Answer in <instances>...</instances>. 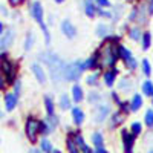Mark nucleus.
Here are the masks:
<instances>
[{"mask_svg": "<svg viewBox=\"0 0 153 153\" xmlns=\"http://www.w3.org/2000/svg\"><path fill=\"white\" fill-rule=\"evenodd\" d=\"M107 34H109V26H104V25H100V26H98V35L104 37V35H107Z\"/></svg>", "mask_w": 153, "mask_h": 153, "instance_id": "nucleus-31", "label": "nucleus"}, {"mask_svg": "<svg viewBox=\"0 0 153 153\" xmlns=\"http://www.w3.org/2000/svg\"><path fill=\"white\" fill-rule=\"evenodd\" d=\"M51 153H61V152H58V150H52V152H51Z\"/></svg>", "mask_w": 153, "mask_h": 153, "instance_id": "nucleus-49", "label": "nucleus"}, {"mask_svg": "<svg viewBox=\"0 0 153 153\" xmlns=\"http://www.w3.org/2000/svg\"><path fill=\"white\" fill-rule=\"evenodd\" d=\"M98 54V65L101 66V68H109V66H113V63H115V60H117L120 55H118V51L115 49V46L113 45H106V46H103V49L100 51V52H97Z\"/></svg>", "mask_w": 153, "mask_h": 153, "instance_id": "nucleus-2", "label": "nucleus"}, {"mask_svg": "<svg viewBox=\"0 0 153 153\" xmlns=\"http://www.w3.org/2000/svg\"><path fill=\"white\" fill-rule=\"evenodd\" d=\"M121 107H123V110H126V112H127V110L130 109L129 106H127V103H123V104H121Z\"/></svg>", "mask_w": 153, "mask_h": 153, "instance_id": "nucleus-45", "label": "nucleus"}, {"mask_svg": "<svg viewBox=\"0 0 153 153\" xmlns=\"http://www.w3.org/2000/svg\"><path fill=\"white\" fill-rule=\"evenodd\" d=\"M123 139H124V147H126V153H130L132 147H133V141H135V136L129 135L127 130H123Z\"/></svg>", "mask_w": 153, "mask_h": 153, "instance_id": "nucleus-11", "label": "nucleus"}, {"mask_svg": "<svg viewBox=\"0 0 153 153\" xmlns=\"http://www.w3.org/2000/svg\"><path fill=\"white\" fill-rule=\"evenodd\" d=\"M55 2H57V3H61V2H65V0H55Z\"/></svg>", "mask_w": 153, "mask_h": 153, "instance_id": "nucleus-50", "label": "nucleus"}, {"mask_svg": "<svg viewBox=\"0 0 153 153\" xmlns=\"http://www.w3.org/2000/svg\"><path fill=\"white\" fill-rule=\"evenodd\" d=\"M150 2V12H153V0H149Z\"/></svg>", "mask_w": 153, "mask_h": 153, "instance_id": "nucleus-47", "label": "nucleus"}, {"mask_svg": "<svg viewBox=\"0 0 153 153\" xmlns=\"http://www.w3.org/2000/svg\"><path fill=\"white\" fill-rule=\"evenodd\" d=\"M72 115H74V121H75V124H81V123L84 121V113H83L81 109L75 107V109L72 110Z\"/></svg>", "mask_w": 153, "mask_h": 153, "instance_id": "nucleus-14", "label": "nucleus"}, {"mask_svg": "<svg viewBox=\"0 0 153 153\" xmlns=\"http://www.w3.org/2000/svg\"><path fill=\"white\" fill-rule=\"evenodd\" d=\"M17 101H19V97L16 94H6L5 95V107L8 112L14 110L16 106H17Z\"/></svg>", "mask_w": 153, "mask_h": 153, "instance_id": "nucleus-8", "label": "nucleus"}, {"mask_svg": "<svg viewBox=\"0 0 153 153\" xmlns=\"http://www.w3.org/2000/svg\"><path fill=\"white\" fill-rule=\"evenodd\" d=\"M129 63V66H130V69H135L136 68V61H135V58H132L130 61H127Z\"/></svg>", "mask_w": 153, "mask_h": 153, "instance_id": "nucleus-39", "label": "nucleus"}, {"mask_svg": "<svg viewBox=\"0 0 153 153\" xmlns=\"http://www.w3.org/2000/svg\"><path fill=\"white\" fill-rule=\"evenodd\" d=\"M83 63L81 61H74L71 63V65H68L65 68V74H63V76L68 80V81H76L80 78V75L83 72Z\"/></svg>", "mask_w": 153, "mask_h": 153, "instance_id": "nucleus-4", "label": "nucleus"}, {"mask_svg": "<svg viewBox=\"0 0 153 153\" xmlns=\"http://www.w3.org/2000/svg\"><path fill=\"white\" fill-rule=\"evenodd\" d=\"M72 94H74V100H75V103H80V101L83 100V89H81V86L75 84V86H74V89H72Z\"/></svg>", "mask_w": 153, "mask_h": 153, "instance_id": "nucleus-15", "label": "nucleus"}, {"mask_svg": "<svg viewBox=\"0 0 153 153\" xmlns=\"http://www.w3.org/2000/svg\"><path fill=\"white\" fill-rule=\"evenodd\" d=\"M94 153H109V152H107L106 149H103V147H98V149H97Z\"/></svg>", "mask_w": 153, "mask_h": 153, "instance_id": "nucleus-42", "label": "nucleus"}, {"mask_svg": "<svg viewBox=\"0 0 153 153\" xmlns=\"http://www.w3.org/2000/svg\"><path fill=\"white\" fill-rule=\"evenodd\" d=\"M66 146H68L69 153H80L78 147H76V144H75V141H74V138H68V143H66Z\"/></svg>", "mask_w": 153, "mask_h": 153, "instance_id": "nucleus-18", "label": "nucleus"}, {"mask_svg": "<svg viewBox=\"0 0 153 153\" xmlns=\"http://www.w3.org/2000/svg\"><path fill=\"white\" fill-rule=\"evenodd\" d=\"M139 132H141V124H139V123H133L132 124V133H133V136L139 135Z\"/></svg>", "mask_w": 153, "mask_h": 153, "instance_id": "nucleus-32", "label": "nucleus"}, {"mask_svg": "<svg viewBox=\"0 0 153 153\" xmlns=\"http://www.w3.org/2000/svg\"><path fill=\"white\" fill-rule=\"evenodd\" d=\"M100 14L103 16V17H110V14H109V12H106V11H100Z\"/></svg>", "mask_w": 153, "mask_h": 153, "instance_id": "nucleus-44", "label": "nucleus"}, {"mask_svg": "<svg viewBox=\"0 0 153 153\" xmlns=\"http://www.w3.org/2000/svg\"><path fill=\"white\" fill-rule=\"evenodd\" d=\"M121 121H123L121 115H120V113H117V115H115V117H113V123H121Z\"/></svg>", "mask_w": 153, "mask_h": 153, "instance_id": "nucleus-38", "label": "nucleus"}, {"mask_svg": "<svg viewBox=\"0 0 153 153\" xmlns=\"http://www.w3.org/2000/svg\"><path fill=\"white\" fill-rule=\"evenodd\" d=\"M31 14H32V17L35 19L37 23L43 25V8H42V5L38 2H34L31 5Z\"/></svg>", "mask_w": 153, "mask_h": 153, "instance_id": "nucleus-7", "label": "nucleus"}, {"mask_svg": "<svg viewBox=\"0 0 153 153\" xmlns=\"http://www.w3.org/2000/svg\"><path fill=\"white\" fill-rule=\"evenodd\" d=\"M115 76H117V69H113V71H107L104 74V81L107 86H112L113 81H115Z\"/></svg>", "mask_w": 153, "mask_h": 153, "instance_id": "nucleus-16", "label": "nucleus"}, {"mask_svg": "<svg viewBox=\"0 0 153 153\" xmlns=\"http://www.w3.org/2000/svg\"><path fill=\"white\" fill-rule=\"evenodd\" d=\"M32 42H34V34H32V32H29V34L26 35V42H25V49L29 51V49H31V46H32Z\"/></svg>", "mask_w": 153, "mask_h": 153, "instance_id": "nucleus-26", "label": "nucleus"}, {"mask_svg": "<svg viewBox=\"0 0 153 153\" xmlns=\"http://www.w3.org/2000/svg\"><path fill=\"white\" fill-rule=\"evenodd\" d=\"M40 58H42V61H45L46 65L49 66L51 76H52V80H54L55 83L60 81L61 78H65V76H63V74H65V68H66V65H65V63H63L55 54H52V52H46V54H42Z\"/></svg>", "mask_w": 153, "mask_h": 153, "instance_id": "nucleus-1", "label": "nucleus"}, {"mask_svg": "<svg viewBox=\"0 0 153 153\" xmlns=\"http://www.w3.org/2000/svg\"><path fill=\"white\" fill-rule=\"evenodd\" d=\"M51 132H52V127H51L46 121H43V123H42V126H40V133L48 135V133H51Z\"/></svg>", "mask_w": 153, "mask_h": 153, "instance_id": "nucleus-24", "label": "nucleus"}, {"mask_svg": "<svg viewBox=\"0 0 153 153\" xmlns=\"http://www.w3.org/2000/svg\"><path fill=\"white\" fill-rule=\"evenodd\" d=\"M12 40H14V31L12 29H8L2 37H0V51H5L11 46Z\"/></svg>", "mask_w": 153, "mask_h": 153, "instance_id": "nucleus-6", "label": "nucleus"}, {"mask_svg": "<svg viewBox=\"0 0 153 153\" xmlns=\"http://www.w3.org/2000/svg\"><path fill=\"white\" fill-rule=\"evenodd\" d=\"M0 117H2V112H0Z\"/></svg>", "mask_w": 153, "mask_h": 153, "instance_id": "nucleus-51", "label": "nucleus"}, {"mask_svg": "<svg viewBox=\"0 0 153 153\" xmlns=\"http://www.w3.org/2000/svg\"><path fill=\"white\" fill-rule=\"evenodd\" d=\"M97 2L101 5V6H110V3H109V0H97Z\"/></svg>", "mask_w": 153, "mask_h": 153, "instance_id": "nucleus-36", "label": "nucleus"}, {"mask_svg": "<svg viewBox=\"0 0 153 153\" xmlns=\"http://www.w3.org/2000/svg\"><path fill=\"white\" fill-rule=\"evenodd\" d=\"M0 35H3V23L0 22Z\"/></svg>", "mask_w": 153, "mask_h": 153, "instance_id": "nucleus-46", "label": "nucleus"}, {"mask_svg": "<svg viewBox=\"0 0 153 153\" xmlns=\"http://www.w3.org/2000/svg\"><path fill=\"white\" fill-rule=\"evenodd\" d=\"M61 31H63V34H65L66 37H69V38H74L75 34H76L75 28L72 26V23H71L69 20H63V23H61Z\"/></svg>", "mask_w": 153, "mask_h": 153, "instance_id": "nucleus-10", "label": "nucleus"}, {"mask_svg": "<svg viewBox=\"0 0 153 153\" xmlns=\"http://www.w3.org/2000/svg\"><path fill=\"white\" fill-rule=\"evenodd\" d=\"M31 153H42L40 150H37V149H34V150H31Z\"/></svg>", "mask_w": 153, "mask_h": 153, "instance_id": "nucleus-48", "label": "nucleus"}, {"mask_svg": "<svg viewBox=\"0 0 153 153\" xmlns=\"http://www.w3.org/2000/svg\"><path fill=\"white\" fill-rule=\"evenodd\" d=\"M5 87V81H3V74H2V71H0V91Z\"/></svg>", "mask_w": 153, "mask_h": 153, "instance_id": "nucleus-37", "label": "nucleus"}, {"mask_svg": "<svg viewBox=\"0 0 153 153\" xmlns=\"http://www.w3.org/2000/svg\"><path fill=\"white\" fill-rule=\"evenodd\" d=\"M98 66H100L98 65V54H95L94 57H91L87 61L83 63V69H95Z\"/></svg>", "mask_w": 153, "mask_h": 153, "instance_id": "nucleus-13", "label": "nucleus"}, {"mask_svg": "<svg viewBox=\"0 0 153 153\" xmlns=\"http://www.w3.org/2000/svg\"><path fill=\"white\" fill-rule=\"evenodd\" d=\"M60 106H61V109H69V107H71V100H69L68 95H61Z\"/></svg>", "mask_w": 153, "mask_h": 153, "instance_id": "nucleus-23", "label": "nucleus"}, {"mask_svg": "<svg viewBox=\"0 0 153 153\" xmlns=\"http://www.w3.org/2000/svg\"><path fill=\"white\" fill-rule=\"evenodd\" d=\"M87 83H89V84H95V83H97V75H91V76H89Z\"/></svg>", "mask_w": 153, "mask_h": 153, "instance_id": "nucleus-35", "label": "nucleus"}, {"mask_svg": "<svg viewBox=\"0 0 153 153\" xmlns=\"http://www.w3.org/2000/svg\"><path fill=\"white\" fill-rule=\"evenodd\" d=\"M19 94H20V83L17 81V83H16V95L19 97Z\"/></svg>", "mask_w": 153, "mask_h": 153, "instance_id": "nucleus-43", "label": "nucleus"}, {"mask_svg": "<svg viewBox=\"0 0 153 153\" xmlns=\"http://www.w3.org/2000/svg\"><path fill=\"white\" fill-rule=\"evenodd\" d=\"M120 54H121V57H123V58H124L126 61H130V60L133 58V57H132V52H130V51H127V49H126V48H123V46L120 48Z\"/></svg>", "mask_w": 153, "mask_h": 153, "instance_id": "nucleus-22", "label": "nucleus"}, {"mask_svg": "<svg viewBox=\"0 0 153 153\" xmlns=\"http://www.w3.org/2000/svg\"><path fill=\"white\" fill-rule=\"evenodd\" d=\"M0 71H2V74L5 75V80L8 84H12L16 80V72H17V68L12 61H9L6 58V54H0Z\"/></svg>", "mask_w": 153, "mask_h": 153, "instance_id": "nucleus-3", "label": "nucleus"}, {"mask_svg": "<svg viewBox=\"0 0 153 153\" xmlns=\"http://www.w3.org/2000/svg\"><path fill=\"white\" fill-rule=\"evenodd\" d=\"M150 48V32H146L143 35V49H149Z\"/></svg>", "mask_w": 153, "mask_h": 153, "instance_id": "nucleus-29", "label": "nucleus"}, {"mask_svg": "<svg viewBox=\"0 0 153 153\" xmlns=\"http://www.w3.org/2000/svg\"><path fill=\"white\" fill-rule=\"evenodd\" d=\"M109 115V106L106 104H101L98 106V110H97V121L101 123V121H104V118Z\"/></svg>", "mask_w": 153, "mask_h": 153, "instance_id": "nucleus-12", "label": "nucleus"}, {"mask_svg": "<svg viewBox=\"0 0 153 153\" xmlns=\"http://www.w3.org/2000/svg\"><path fill=\"white\" fill-rule=\"evenodd\" d=\"M92 143L97 146V149L98 147H101L103 146V143H104V139H103V136H101V133H98V132H95V133H92Z\"/></svg>", "mask_w": 153, "mask_h": 153, "instance_id": "nucleus-17", "label": "nucleus"}, {"mask_svg": "<svg viewBox=\"0 0 153 153\" xmlns=\"http://www.w3.org/2000/svg\"><path fill=\"white\" fill-rule=\"evenodd\" d=\"M45 104H46V110H48V115L52 117L54 115V104H52V100L49 97H45Z\"/></svg>", "mask_w": 153, "mask_h": 153, "instance_id": "nucleus-20", "label": "nucleus"}, {"mask_svg": "<svg viewBox=\"0 0 153 153\" xmlns=\"http://www.w3.org/2000/svg\"><path fill=\"white\" fill-rule=\"evenodd\" d=\"M97 100H98L97 94H91V95H89V101H91V103H92V101H97Z\"/></svg>", "mask_w": 153, "mask_h": 153, "instance_id": "nucleus-40", "label": "nucleus"}, {"mask_svg": "<svg viewBox=\"0 0 153 153\" xmlns=\"http://www.w3.org/2000/svg\"><path fill=\"white\" fill-rule=\"evenodd\" d=\"M143 71H144V74L149 76L150 75V63H149V60H143Z\"/></svg>", "mask_w": 153, "mask_h": 153, "instance_id": "nucleus-33", "label": "nucleus"}, {"mask_svg": "<svg viewBox=\"0 0 153 153\" xmlns=\"http://www.w3.org/2000/svg\"><path fill=\"white\" fill-rule=\"evenodd\" d=\"M141 104H143V98L139 97V95H135V97H133V101H132L130 109H132V110H138L139 107H141Z\"/></svg>", "mask_w": 153, "mask_h": 153, "instance_id": "nucleus-19", "label": "nucleus"}, {"mask_svg": "<svg viewBox=\"0 0 153 153\" xmlns=\"http://www.w3.org/2000/svg\"><path fill=\"white\" fill-rule=\"evenodd\" d=\"M144 6H146V5H143L141 8H139V11H141V16H139V19H138L139 22H146V12H144L146 8H144Z\"/></svg>", "mask_w": 153, "mask_h": 153, "instance_id": "nucleus-34", "label": "nucleus"}, {"mask_svg": "<svg viewBox=\"0 0 153 153\" xmlns=\"http://www.w3.org/2000/svg\"><path fill=\"white\" fill-rule=\"evenodd\" d=\"M143 92H144V95H153V83L152 81L143 83Z\"/></svg>", "mask_w": 153, "mask_h": 153, "instance_id": "nucleus-21", "label": "nucleus"}, {"mask_svg": "<svg viewBox=\"0 0 153 153\" xmlns=\"http://www.w3.org/2000/svg\"><path fill=\"white\" fill-rule=\"evenodd\" d=\"M95 12H97V11H95V6H94L91 2H87V3H86V14H87L89 17H94Z\"/></svg>", "mask_w": 153, "mask_h": 153, "instance_id": "nucleus-25", "label": "nucleus"}, {"mask_svg": "<svg viewBox=\"0 0 153 153\" xmlns=\"http://www.w3.org/2000/svg\"><path fill=\"white\" fill-rule=\"evenodd\" d=\"M146 124L149 127H153V110H147V113H146Z\"/></svg>", "mask_w": 153, "mask_h": 153, "instance_id": "nucleus-30", "label": "nucleus"}, {"mask_svg": "<svg viewBox=\"0 0 153 153\" xmlns=\"http://www.w3.org/2000/svg\"><path fill=\"white\" fill-rule=\"evenodd\" d=\"M129 35H130L132 40H138V38L141 37V31H139V28H133V29L129 31Z\"/></svg>", "mask_w": 153, "mask_h": 153, "instance_id": "nucleus-27", "label": "nucleus"}, {"mask_svg": "<svg viewBox=\"0 0 153 153\" xmlns=\"http://www.w3.org/2000/svg\"><path fill=\"white\" fill-rule=\"evenodd\" d=\"M31 69H32L34 75L37 76L38 83H40V84H43V83L46 81V75H45V71H43V68H42L40 65H38V63H34V65L31 66Z\"/></svg>", "mask_w": 153, "mask_h": 153, "instance_id": "nucleus-9", "label": "nucleus"}, {"mask_svg": "<svg viewBox=\"0 0 153 153\" xmlns=\"http://www.w3.org/2000/svg\"><path fill=\"white\" fill-rule=\"evenodd\" d=\"M40 146H42V150H43L45 153H49V152H52V146H51V143L48 141V139H43Z\"/></svg>", "mask_w": 153, "mask_h": 153, "instance_id": "nucleus-28", "label": "nucleus"}, {"mask_svg": "<svg viewBox=\"0 0 153 153\" xmlns=\"http://www.w3.org/2000/svg\"><path fill=\"white\" fill-rule=\"evenodd\" d=\"M23 2V0H9V3L12 5V6H17V5H20Z\"/></svg>", "mask_w": 153, "mask_h": 153, "instance_id": "nucleus-41", "label": "nucleus"}, {"mask_svg": "<svg viewBox=\"0 0 153 153\" xmlns=\"http://www.w3.org/2000/svg\"><path fill=\"white\" fill-rule=\"evenodd\" d=\"M150 153H153V150H152V152H150Z\"/></svg>", "mask_w": 153, "mask_h": 153, "instance_id": "nucleus-52", "label": "nucleus"}, {"mask_svg": "<svg viewBox=\"0 0 153 153\" xmlns=\"http://www.w3.org/2000/svg\"><path fill=\"white\" fill-rule=\"evenodd\" d=\"M40 126H42V123L35 118H28V121H26L25 130H26V136L32 144L37 143V135L40 133Z\"/></svg>", "mask_w": 153, "mask_h": 153, "instance_id": "nucleus-5", "label": "nucleus"}]
</instances>
